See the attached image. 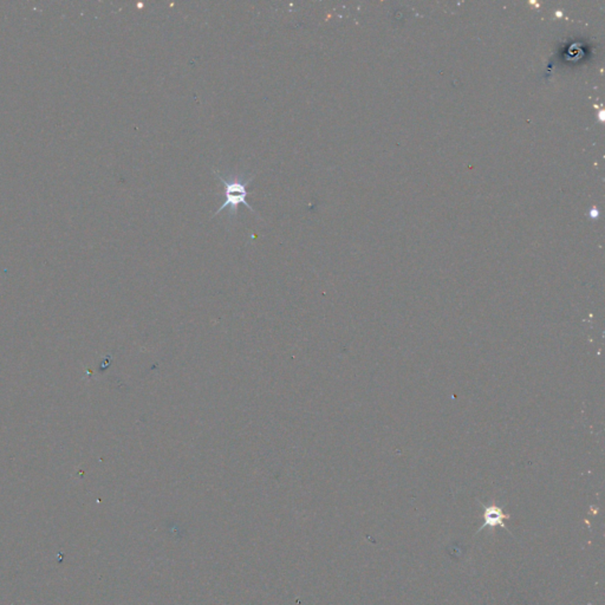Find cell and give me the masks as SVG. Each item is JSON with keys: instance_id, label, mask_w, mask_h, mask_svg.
Here are the masks:
<instances>
[{"instance_id": "obj_1", "label": "cell", "mask_w": 605, "mask_h": 605, "mask_svg": "<svg viewBox=\"0 0 605 605\" xmlns=\"http://www.w3.org/2000/svg\"><path fill=\"white\" fill-rule=\"evenodd\" d=\"M214 174L225 187V202L221 204L220 209L214 213V216L227 209L228 216L229 219H232L238 214L239 204H245L252 213H256L251 204L248 202V186L253 181L255 175L251 177L248 174H243V175L220 174L216 170H214Z\"/></svg>"}, {"instance_id": "obj_2", "label": "cell", "mask_w": 605, "mask_h": 605, "mask_svg": "<svg viewBox=\"0 0 605 605\" xmlns=\"http://www.w3.org/2000/svg\"><path fill=\"white\" fill-rule=\"evenodd\" d=\"M510 518V515H505L503 511H501V508L499 507L495 506H490L486 507V510H485V513H483V519H485V523H483V526L480 527V530L481 531L483 529H486V527H495V526H501L505 529V530H510L507 529L506 525L503 524V520L505 519Z\"/></svg>"}]
</instances>
